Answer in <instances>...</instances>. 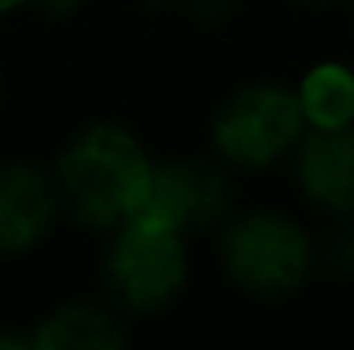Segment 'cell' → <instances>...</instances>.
<instances>
[{
	"label": "cell",
	"instance_id": "cell-8",
	"mask_svg": "<svg viewBox=\"0 0 354 350\" xmlns=\"http://www.w3.org/2000/svg\"><path fill=\"white\" fill-rule=\"evenodd\" d=\"M129 343V328L113 309L95 302H64L30 328L35 350H117Z\"/></svg>",
	"mask_w": 354,
	"mask_h": 350
},
{
	"label": "cell",
	"instance_id": "cell-12",
	"mask_svg": "<svg viewBox=\"0 0 354 350\" xmlns=\"http://www.w3.org/2000/svg\"><path fill=\"white\" fill-rule=\"evenodd\" d=\"M309 4H332V0H309Z\"/></svg>",
	"mask_w": 354,
	"mask_h": 350
},
{
	"label": "cell",
	"instance_id": "cell-5",
	"mask_svg": "<svg viewBox=\"0 0 354 350\" xmlns=\"http://www.w3.org/2000/svg\"><path fill=\"white\" fill-rule=\"evenodd\" d=\"M143 215L170 222L181 233H196L207 226H223L234 215V185L223 162L207 158H174L155 162L151 193Z\"/></svg>",
	"mask_w": 354,
	"mask_h": 350
},
{
	"label": "cell",
	"instance_id": "cell-3",
	"mask_svg": "<svg viewBox=\"0 0 354 350\" xmlns=\"http://www.w3.org/2000/svg\"><path fill=\"white\" fill-rule=\"evenodd\" d=\"M313 260L309 230L286 211H245L218 226V264L249 298H290L306 286Z\"/></svg>",
	"mask_w": 354,
	"mask_h": 350
},
{
	"label": "cell",
	"instance_id": "cell-2",
	"mask_svg": "<svg viewBox=\"0 0 354 350\" xmlns=\"http://www.w3.org/2000/svg\"><path fill=\"white\" fill-rule=\"evenodd\" d=\"M189 233L155 215H132L109 230L102 253V279L113 302L129 313H162L189 286Z\"/></svg>",
	"mask_w": 354,
	"mask_h": 350
},
{
	"label": "cell",
	"instance_id": "cell-10",
	"mask_svg": "<svg viewBox=\"0 0 354 350\" xmlns=\"http://www.w3.org/2000/svg\"><path fill=\"white\" fill-rule=\"evenodd\" d=\"M35 4L41 8V12H49V15H57V19H64V15L80 12L83 0H35Z\"/></svg>",
	"mask_w": 354,
	"mask_h": 350
},
{
	"label": "cell",
	"instance_id": "cell-7",
	"mask_svg": "<svg viewBox=\"0 0 354 350\" xmlns=\"http://www.w3.org/2000/svg\"><path fill=\"white\" fill-rule=\"evenodd\" d=\"M301 196L335 219H354V124L309 128L290 155Z\"/></svg>",
	"mask_w": 354,
	"mask_h": 350
},
{
	"label": "cell",
	"instance_id": "cell-4",
	"mask_svg": "<svg viewBox=\"0 0 354 350\" xmlns=\"http://www.w3.org/2000/svg\"><path fill=\"white\" fill-rule=\"evenodd\" d=\"M309 132L298 90L286 83L238 87L212 117V147L226 170H268Z\"/></svg>",
	"mask_w": 354,
	"mask_h": 350
},
{
	"label": "cell",
	"instance_id": "cell-9",
	"mask_svg": "<svg viewBox=\"0 0 354 350\" xmlns=\"http://www.w3.org/2000/svg\"><path fill=\"white\" fill-rule=\"evenodd\" d=\"M298 102L309 128L354 124V68L343 61H320L298 79Z\"/></svg>",
	"mask_w": 354,
	"mask_h": 350
},
{
	"label": "cell",
	"instance_id": "cell-11",
	"mask_svg": "<svg viewBox=\"0 0 354 350\" xmlns=\"http://www.w3.org/2000/svg\"><path fill=\"white\" fill-rule=\"evenodd\" d=\"M27 4H35V0H0V15H12V12H19V8H27Z\"/></svg>",
	"mask_w": 354,
	"mask_h": 350
},
{
	"label": "cell",
	"instance_id": "cell-6",
	"mask_svg": "<svg viewBox=\"0 0 354 350\" xmlns=\"http://www.w3.org/2000/svg\"><path fill=\"white\" fill-rule=\"evenodd\" d=\"M64 211L53 170L35 162L0 166V256L35 253Z\"/></svg>",
	"mask_w": 354,
	"mask_h": 350
},
{
	"label": "cell",
	"instance_id": "cell-1",
	"mask_svg": "<svg viewBox=\"0 0 354 350\" xmlns=\"http://www.w3.org/2000/svg\"><path fill=\"white\" fill-rule=\"evenodd\" d=\"M64 211L80 226L113 230L143 211L155 158L143 139L117 121H91L64 139L53 162Z\"/></svg>",
	"mask_w": 354,
	"mask_h": 350
}]
</instances>
